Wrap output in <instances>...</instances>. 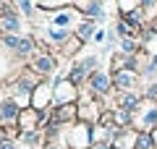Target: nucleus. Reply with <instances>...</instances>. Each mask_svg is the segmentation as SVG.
<instances>
[{
	"label": "nucleus",
	"instance_id": "2eb2a0df",
	"mask_svg": "<svg viewBox=\"0 0 157 149\" xmlns=\"http://www.w3.org/2000/svg\"><path fill=\"white\" fill-rule=\"evenodd\" d=\"M139 3H141L144 8H152V6H155V0H139Z\"/></svg>",
	"mask_w": 157,
	"mask_h": 149
},
{
	"label": "nucleus",
	"instance_id": "6e6552de",
	"mask_svg": "<svg viewBox=\"0 0 157 149\" xmlns=\"http://www.w3.org/2000/svg\"><path fill=\"white\" fill-rule=\"evenodd\" d=\"M92 29H94V26H92V24H89V21H86V24H84V26L78 29V37H81V39H86V37H89V34H92Z\"/></svg>",
	"mask_w": 157,
	"mask_h": 149
},
{
	"label": "nucleus",
	"instance_id": "9b49d317",
	"mask_svg": "<svg viewBox=\"0 0 157 149\" xmlns=\"http://www.w3.org/2000/svg\"><path fill=\"white\" fill-rule=\"evenodd\" d=\"M50 37H52V39H63V37H66V32H63V29H52Z\"/></svg>",
	"mask_w": 157,
	"mask_h": 149
},
{
	"label": "nucleus",
	"instance_id": "f03ea898",
	"mask_svg": "<svg viewBox=\"0 0 157 149\" xmlns=\"http://www.w3.org/2000/svg\"><path fill=\"white\" fill-rule=\"evenodd\" d=\"M92 86L97 89V92H105L110 84H107V76H102V73H97V76H92Z\"/></svg>",
	"mask_w": 157,
	"mask_h": 149
},
{
	"label": "nucleus",
	"instance_id": "20e7f679",
	"mask_svg": "<svg viewBox=\"0 0 157 149\" xmlns=\"http://www.w3.org/2000/svg\"><path fill=\"white\" fill-rule=\"evenodd\" d=\"M115 81H118V86H126V89H128L131 84H134V76H131V73H118Z\"/></svg>",
	"mask_w": 157,
	"mask_h": 149
},
{
	"label": "nucleus",
	"instance_id": "dca6fc26",
	"mask_svg": "<svg viewBox=\"0 0 157 149\" xmlns=\"http://www.w3.org/2000/svg\"><path fill=\"white\" fill-rule=\"evenodd\" d=\"M0 139H3V136H0Z\"/></svg>",
	"mask_w": 157,
	"mask_h": 149
},
{
	"label": "nucleus",
	"instance_id": "ddd939ff",
	"mask_svg": "<svg viewBox=\"0 0 157 149\" xmlns=\"http://www.w3.org/2000/svg\"><path fill=\"white\" fill-rule=\"evenodd\" d=\"M123 105H126V107H134V105H136V97H126Z\"/></svg>",
	"mask_w": 157,
	"mask_h": 149
},
{
	"label": "nucleus",
	"instance_id": "1a4fd4ad",
	"mask_svg": "<svg viewBox=\"0 0 157 149\" xmlns=\"http://www.w3.org/2000/svg\"><path fill=\"white\" fill-rule=\"evenodd\" d=\"M21 126H34V120H37V115H34V113H24V115H21Z\"/></svg>",
	"mask_w": 157,
	"mask_h": 149
},
{
	"label": "nucleus",
	"instance_id": "0eeeda50",
	"mask_svg": "<svg viewBox=\"0 0 157 149\" xmlns=\"http://www.w3.org/2000/svg\"><path fill=\"white\" fill-rule=\"evenodd\" d=\"M68 21H71V13H58V16H55V24H58V26H66Z\"/></svg>",
	"mask_w": 157,
	"mask_h": 149
},
{
	"label": "nucleus",
	"instance_id": "f8f14e48",
	"mask_svg": "<svg viewBox=\"0 0 157 149\" xmlns=\"http://www.w3.org/2000/svg\"><path fill=\"white\" fill-rule=\"evenodd\" d=\"M21 8H24V13H32V3L29 0H21Z\"/></svg>",
	"mask_w": 157,
	"mask_h": 149
},
{
	"label": "nucleus",
	"instance_id": "423d86ee",
	"mask_svg": "<svg viewBox=\"0 0 157 149\" xmlns=\"http://www.w3.org/2000/svg\"><path fill=\"white\" fill-rule=\"evenodd\" d=\"M3 26H6L8 32H16V29H18V21H16L13 16H6V21H3Z\"/></svg>",
	"mask_w": 157,
	"mask_h": 149
},
{
	"label": "nucleus",
	"instance_id": "4468645a",
	"mask_svg": "<svg viewBox=\"0 0 157 149\" xmlns=\"http://www.w3.org/2000/svg\"><path fill=\"white\" fill-rule=\"evenodd\" d=\"M0 149H16V147H13L11 141H0Z\"/></svg>",
	"mask_w": 157,
	"mask_h": 149
},
{
	"label": "nucleus",
	"instance_id": "f257e3e1",
	"mask_svg": "<svg viewBox=\"0 0 157 149\" xmlns=\"http://www.w3.org/2000/svg\"><path fill=\"white\" fill-rule=\"evenodd\" d=\"M16 115H18L16 102H11V99H8V102H3V105H0V118H16Z\"/></svg>",
	"mask_w": 157,
	"mask_h": 149
},
{
	"label": "nucleus",
	"instance_id": "9d476101",
	"mask_svg": "<svg viewBox=\"0 0 157 149\" xmlns=\"http://www.w3.org/2000/svg\"><path fill=\"white\" fill-rule=\"evenodd\" d=\"M16 50H18V52H29V50H32V39H21Z\"/></svg>",
	"mask_w": 157,
	"mask_h": 149
},
{
	"label": "nucleus",
	"instance_id": "7ed1b4c3",
	"mask_svg": "<svg viewBox=\"0 0 157 149\" xmlns=\"http://www.w3.org/2000/svg\"><path fill=\"white\" fill-rule=\"evenodd\" d=\"M34 66H37L39 71H52V68H55V63H52L50 58H37V63H34Z\"/></svg>",
	"mask_w": 157,
	"mask_h": 149
},
{
	"label": "nucleus",
	"instance_id": "39448f33",
	"mask_svg": "<svg viewBox=\"0 0 157 149\" xmlns=\"http://www.w3.org/2000/svg\"><path fill=\"white\" fill-rule=\"evenodd\" d=\"M71 94H73V89L68 86V84H63V86L58 89V99H60V102H63V99H68V97H71Z\"/></svg>",
	"mask_w": 157,
	"mask_h": 149
}]
</instances>
